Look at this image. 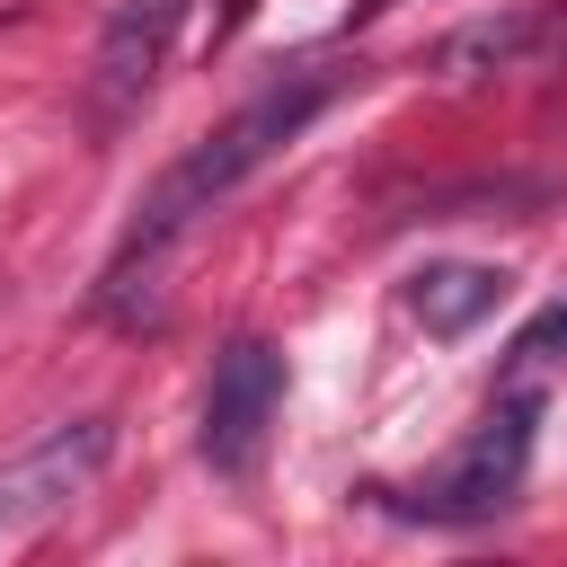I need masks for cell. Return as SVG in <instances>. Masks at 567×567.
Wrapping results in <instances>:
<instances>
[{"mask_svg": "<svg viewBox=\"0 0 567 567\" xmlns=\"http://www.w3.org/2000/svg\"><path fill=\"white\" fill-rule=\"evenodd\" d=\"M275 408H284V354L266 337H230L213 354V390H204V434L195 452L221 470V478H248L266 461V434H275Z\"/></svg>", "mask_w": 567, "mask_h": 567, "instance_id": "4", "label": "cell"}, {"mask_svg": "<svg viewBox=\"0 0 567 567\" xmlns=\"http://www.w3.org/2000/svg\"><path fill=\"white\" fill-rule=\"evenodd\" d=\"M532 425H540V399H532V390L496 399V408L470 425V443L434 470V487L416 496V514H425V523H496V514L523 496V470H532Z\"/></svg>", "mask_w": 567, "mask_h": 567, "instance_id": "2", "label": "cell"}, {"mask_svg": "<svg viewBox=\"0 0 567 567\" xmlns=\"http://www.w3.org/2000/svg\"><path fill=\"white\" fill-rule=\"evenodd\" d=\"M106 452H115V425H106V416H71V425H53L44 443H27V452L0 470V549H18V540H35L44 523H62V514L97 487Z\"/></svg>", "mask_w": 567, "mask_h": 567, "instance_id": "3", "label": "cell"}, {"mask_svg": "<svg viewBox=\"0 0 567 567\" xmlns=\"http://www.w3.org/2000/svg\"><path fill=\"white\" fill-rule=\"evenodd\" d=\"M177 18H186V0H115V18H106V35H97V71H89L97 124H124V115L151 97Z\"/></svg>", "mask_w": 567, "mask_h": 567, "instance_id": "5", "label": "cell"}, {"mask_svg": "<svg viewBox=\"0 0 567 567\" xmlns=\"http://www.w3.org/2000/svg\"><path fill=\"white\" fill-rule=\"evenodd\" d=\"M540 27H549V9H540V0H532V9H505V18H478V27H461V35L443 44V71H452V80L514 71V62L540 44Z\"/></svg>", "mask_w": 567, "mask_h": 567, "instance_id": "7", "label": "cell"}, {"mask_svg": "<svg viewBox=\"0 0 567 567\" xmlns=\"http://www.w3.org/2000/svg\"><path fill=\"white\" fill-rule=\"evenodd\" d=\"M248 18H257V0H221V9H213V35H239Z\"/></svg>", "mask_w": 567, "mask_h": 567, "instance_id": "9", "label": "cell"}, {"mask_svg": "<svg viewBox=\"0 0 567 567\" xmlns=\"http://www.w3.org/2000/svg\"><path fill=\"white\" fill-rule=\"evenodd\" d=\"M514 354H523V363H558V354H567V301H549V310L514 337Z\"/></svg>", "mask_w": 567, "mask_h": 567, "instance_id": "8", "label": "cell"}, {"mask_svg": "<svg viewBox=\"0 0 567 567\" xmlns=\"http://www.w3.org/2000/svg\"><path fill=\"white\" fill-rule=\"evenodd\" d=\"M505 292H514V275L505 266H470V257H434V266L408 275V310L425 319V337H470L478 319L505 310Z\"/></svg>", "mask_w": 567, "mask_h": 567, "instance_id": "6", "label": "cell"}, {"mask_svg": "<svg viewBox=\"0 0 567 567\" xmlns=\"http://www.w3.org/2000/svg\"><path fill=\"white\" fill-rule=\"evenodd\" d=\"M337 89H346V71H337V62H301V71H284V80H266L239 115H221V124H213V133H204V142H195V151H186V159H177V168L133 204V230H124L115 275H133V266L151 275V266H159V248H168L177 230H195V221H204L239 177H257L284 142H301V124H310ZM115 275H106V284H115Z\"/></svg>", "mask_w": 567, "mask_h": 567, "instance_id": "1", "label": "cell"}]
</instances>
